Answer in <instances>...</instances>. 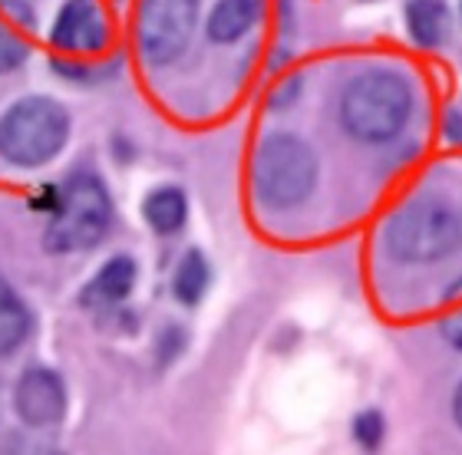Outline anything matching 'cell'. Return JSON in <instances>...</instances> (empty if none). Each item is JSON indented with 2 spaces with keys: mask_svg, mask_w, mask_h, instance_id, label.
Listing matches in <instances>:
<instances>
[{
  "mask_svg": "<svg viewBox=\"0 0 462 455\" xmlns=\"http://www.w3.org/2000/svg\"><path fill=\"white\" fill-rule=\"evenodd\" d=\"M459 238V214L439 198L410 202L383 228V248L390 251V258L410 264L439 261L449 251H456Z\"/></svg>",
  "mask_w": 462,
  "mask_h": 455,
  "instance_id": "1",
  "label": "cell"
},
{
  "mask_svg": "<svg viewBox=\"0 0 462 455\" xmlns=\"http://www.w3.org/2000/svg\"><path fill=\"white\" fill-rule=\"evenodd\" d=\"M413 109L410 86L396 73H364L344 93V126L364 142H383L406 126Z\"/></svg>",
  "mask_w": 462,
  "mask_h": 455,
  "instance_id": "2",
  "label": "cell"
},
{
  "mask_svg": "<svg viewBox=\"0 0 462 455\" xmlns=\"http://www.w3.org/2000/svg\"><path fill=\"white\" fill-rule=\"evenodd\" d=\"M113 205L97 175L77 172L60 188L57 214L50 218L47 248L50 251H87L109 232Z\"/></svg>",
  "mask_w": 462,
  "mask_h": 455,
  "instance_id": "3",
  "label": "cell"
},
{
  "mask_svg": "<svg viewBox=\"0 0 462 455\" xmlns=\"http://www.w3.org/2000/svg\"><path fill=\"white\" fill-rule=\"evenodd\" d=\"M69 132L67 109L57 99L30 96L20 99L7 116L0 119V155L14 165L37 168L63 149Z\"/></svg>",
  "mask_w": 462,
  "mask_h": 455,
  "instance_id": "4",
  "label": "cell"
},
{
  "mask_svg": "<svg viewBox=\"0 0 462 455\" xmlns=\"http://www.w3.org/2000/svg\"><path fill=\"white\" fill-rule=\"evenodd\" d=\"M318 182V155L294 136H271L254 155V192L268 208L304 202Z\"/></svg>",
  "mask_w": 462,
  "mask_h": 455,
  "instance_id": "5",
  "label": "cell"
},
{
  "mask_svg": "<svg viewBox=\"0 0 462 455\" xmlns=\"http://www.w3.org/2000/svg\"><path fill=\"white\" fill-rule=\"evenodd\" d=\"M195 0H143L139 7V47L149 63H172L195 30Z\"/></svg>",
  "mask_w": 462,
  "mask_h": 455,
  "instance_id": "6",
  "label": "cell"
},
{
  "mask_svg": "<svg viewBox=\"0 0 462 455\" xmlns=\"http://www.w3.org/2000/svg\"><path fill=\"white\" fill-rule=\"evenodd\" d=\"M14 403L23 423L30 426H53L63 409H67V393L57 373L50 369H30L14 389Z\"/></svg>",
  "mask_w": 462,
  "mask_h": 455,
  "instance_id": "7",
  "label": "cell"
},
{
  "mask_svg": "<svg viewBox=\"0 0 462 455\" xmlns=\"http://www.w3.org/2000/svg\"><path fill=\"white\" fill-rule=\"evenodd\" d=\"M53 43L60 50H99L106 43V23L97 14V0H67L60 10Z\"/></svg>",
  "mask_w": 462,
  "mask_h": 455,
  "instance_id": "8",
  "label": "cell"
},
{
  "mask_svg": "<svg viewBox=\"0 0 462 455\" xmlns=\"http://www.w3.org/2000/svg\"><path fill=\"white\" fill-rule=\"evenodd\" d=\"M261 7H264V0H222L208 20L212 40L231 43L241 33H248V27H254V20L261 17Z\"/></svg>",
  "mask_w": 462,
  "mask_h": 455,
  "instance_id": "9",
  "label": "cell"
},
{
  "mask_svg": "<svg viewBox=\"0 0 462 455\" xmlns=\"http://www.w3.org/2000/svg\"><path fill=\"white\" fill-rule=\"evenodd\" d=\"M133 284H135V264L129 261V258H113L87 287V301L116 304V301H123V297H129Z\"/></svg>",
  "mask_w": 462,
  "mask_h": 455,
  "instance_id": "10",
  "label": "cell"
},
{
  "mask_svg": "<svg viewBox=\"0 0 462 455\" xmlns=\"http://www.w3.org/2000/svg\"><path fill=\"white\" fill-rule=\"evenodd\" d=\"M143 212H145V222L152 224L155 232L172 234L185 222V195L179 188H159V192H152L145 198Z\"/></svg>",
  "mask_w": 462,
  "mask_h": 455,
  "instance_id": "11",
  "label": "cell"
},
{
  "mask_svg": "<svg viewBox=\"0 0 462 455\" xmlns=\"http://www.w3.org/2000/svg\"><path fill=\"white\" fill-rule=\"evenodd\" d=\"M27 337V310L17 301V294L0 281V357H7Z\"/></svg>",
  "mask_w": 462,
  "mask_h": 455,
  "instance_id": "12",
  "label": "cell"
},
{
  "mask_svg": "<svg viewBox=\"0 0 462 455\" xmlns=\"http://www.w3.org/2000/svg\"><path fill=\"white\" fill-rule=\"evenodd\" d=\"M406 14H410V30H413V37L420 40L423 47H436V43L446 37L449 20H446V7L439 4V0H413Z\"/></svg>",
  "mask_w": 462,
  "mask_h": 455,
  "instance_id": "13",
  "label": "cell"
},
{
  "mask_svg": "<svg viewBox=\"0 0 462 455\" xmlns=\"http://www.w3.org/2000/svg\"><path fill=\"white\" fill-rule=\"evenodd\" d=\"M205 284H208V264L199 251H189L175 271V294L179 301L195 304L205 294Z\"/></svg>",
  "mask_w": 462,
  "mask_h": 455,
  "instance_id": "14",
  "label": "cell"
},
{
  "mask_svg": "<svg viewBox=\"0 0 462 455\" xmlns=\"http://www.w3.org/2000/svg\"><path fill=\"white\" fill-rule=\"evenodd\" d=\"M23 59H27V43L17 33H10V27L0 20V73L17 69Z\"/></svg>",
  "mask_w": 462,
  "mask_h": 455,
  "instance_id": "15",
  "label": "cell"
},
{
  "mask_svg": "<svg viewBox=\"0 0 462 455\" xmlns=\"http://www.w3.org/2000/svg\"><path fill=\"white\" fill-rule=\"evenodd\" d=\"M380 429H383V423H380L376 413H366V416L356 419V436L364 439L366 446H374L376 439H380Z\"/></svg>",
  "mask_w": 462,
  "mask_h": 455,
  "instance_id": "16",
  "label": "cell"
},
{
  "mask_svg": "<svg viewBox=\"0 0 462 455\" xmlns=\"http://www.w3.org/2000/svg\"><path fill=\"white\" fill-rule=\"evenodd\" d=\"M443 333H446V340H449V343H453L456 350H462V310L446 320V323H443Z\"/></svg>",
  "mask_w": 462,
  "mask_h": 455,
  "instance_id": "17",
  "label": "cell"
},
{
  "mask_svg": "<svg viewBox=\"0 0 462 455\" xmlns=\"http://www.w3.org/2000/svg\"><path fill=\"white\" fill-rule=\"evenodd\" d=\"M456 423L462 426V387H459V393H456Z\"/></svg>",
  "mask_w": 462,
  "mask_h": 455,
  "instance_id": "18",
  "label": "cell"
}]
</instances>
